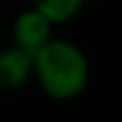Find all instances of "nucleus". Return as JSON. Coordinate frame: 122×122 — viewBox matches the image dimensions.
Listing matches in <instances>:
<instances>
[{"instance_id":"f257e3e1","label":"nucleus","mask_w":122,"mask_h":122,"mask_svg":"<svg viewBox=\"0 0 122 122\" xmlns=\"http://www.w3.org/2000/svg\"><path fill=\"white\" fill-rule=\"evenodd\" d=\"M32 76L53 101H72L90 82V61L80 46L65 38H50L32 53Z\"/></svg>"},{"instance_id":"f03ea898","label":"nucleus","mask_w":122,"mask_h":122,"mask_svg":"<svg viewBox=\"0 0 122 122\" xmlns=\"http://www.w3.org/2000/svg\"><path fill=\"white\" fill-rule=\"evenodd\" d=\"M55 25L34 6L17 13L11 25L13 44L29 53H34L51 38V29Z\"/></svg>"},{"instance_id":"7ed1b4c3","label":"nucleus","mask_w":122,"mask_h":122,"mask_svg":"<svg viewBox=\"0 0 122 122\" xmlns=\"http://www.w3.org/2000/svg\"><path fill=\"white\" fill-rule=\"evenodd\" d=\"M32 76V53L17 48L0 50V92L23 88Z\"/></svg>"},{"instance_id":"20e7f679","label":"nucleus","mask_w":122,"mask_h":122,"mask_svg":"<svg viewBox=\"0 0 122 122\" xmlns=\"http://www.w3.org/2000/svg\"><path fill=\"white\" fill-rule=\"evenodd\" d=\"M88 0H34V8L40 10L53 25H65L72 21Z\"/></svg>"}]
</instances>
